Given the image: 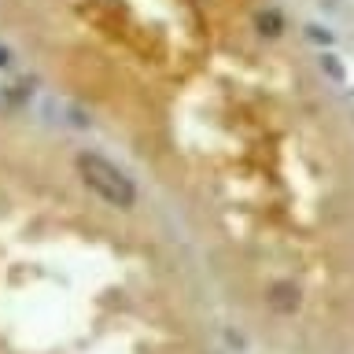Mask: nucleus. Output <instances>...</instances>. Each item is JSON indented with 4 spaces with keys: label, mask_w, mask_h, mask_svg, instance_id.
Wrapping results in <instances>:
<instances>
[{
    "label": "nucleus",
    "mask_w": 354,
    "mask_h": 354,
    "mask_svg": "<svg viewBox=\"0 0 354 354\" xmlns=\"http://www.w3.org/2000/svg\"><path fill=\"white\" fill-rule=\"evenodd\" d=\"M74 166H77V177H82L85 188L100 199V203H107L115 210H133L137 207V199H140L137 185H133L111 159H104V155H96V151H77Z\"/></svg>",
    "instance_id": "obj_1"
}]
</instances>
